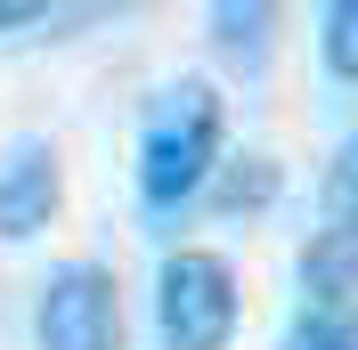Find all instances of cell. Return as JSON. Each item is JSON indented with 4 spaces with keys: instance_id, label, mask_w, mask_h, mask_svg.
Segmentation results:
<instances>
[{
    "instance_id": "3",
    "label": "cell",
    "mask_w": 358,
    "mask_h": 350,
    "mask_svg": "<svg viewBox=\"0 0 358 350\" xmlns=\"http://www.w3.org/2000/svg\"><path fill=\"white\" fill-rule=\"evenodd\" d=\"M41 350H122V285L106 261H66L49 269L41 302H33Z\"/></svg>"
},
{
    "instance_id": "9",
    "label": "cell",
    "mask_w": 358,
    "mask_h": 350,
    "mask_svg": "<svg viewBox=\"0 0 358 350\" xmlns=\"http://www.w3.org/2000/svg\"><path fill=\"white\" fill-rule=\"evenodd\" d=\"M285 350H358V302L350 309H293V326H285Z\"/></svg>"
},
{
    "instance_id": "10",
    "label": "cell",
    "mask_w": 358,
    "mask_h": 350,
    "mask_svg": "<svg viewBox=\"0 0 358 350\" xmlns=\"http://www.w3.org/2000/svg\"><path fill=\"white\" fill-rule=\"evenodd\" d=\"M317 57H326V74L358 82V0H334L317 17Z\"/></svg>"
},
{
    "instance_id": "5",
    "label": "cell",
    "mask_w": 358,
    "mask_h": 350,
    "mask_svg": "<svg viewBox=\"0 0 358 350\" xmlns=\"http://www.w3.org/2000/svg\"><path fill=\"white\" fill-rule=\"evenodd\" d=\"M293 277H301L310 309H350V302H358V237H342V228H317V237L301 244Z\"/></svg>"
},
{
    "instance_id": "6",
    "label": "cell",
    "mask_w": 358,
    "mask_h": 350,
    "mask_svg": "<svg viewBox=\"0 0 358 350\" xmlns=\"http://www.w3.org/2000/svg\"><path fill=\"white\" fill-rule=\"evenodd\" d=\"M277 188H285L277 155H236V163H220V172H212V188H203V196L220 204V212H261V204H277Z\"/></svg>"
},
{
    "instance_id": "11",
    "label": "cell",
    "mask_w": 358,
    "mask_h": 350,
    "mask_svg": "<svg viewBox=\"0 0 358 350\" xmlns=\"http://www.w3.org/2000/svg\"><path fill=\"white\" fill-rule=\"evenodd\" d=\"M33 24H57V8H41V0H0V33H33Z\"/></svg>"
},
{
    "instance_id": "4",
    "label": "cell",
    "mask_w": 358,
    "mask_h": 350,
    "mask_svg": "<svg viewBox=\"0 0 358 350\" xmlns=\"http://www.w3.org/2000/svg\"><path fill=\"white\" fill-rule=\"evenodd\" d=\"M57 196H66L57 147L24 131L17 147L0 155V237H41L49 220H57Z\"/></svg>"
},
{
    "instance_id": "1",
    "label": "cell",
    "mask_w": 358,
    "mask_h": 350,
    "mask_svg": "<svg viewBox=\"0 0 358 350\" xmlns=\"http://www.w3.org/2000/svg\"><path fill=\"white\" fill-rule=\"evenodd\" d=\"M220 90L203 82V74H179L171 90H155V106H147V131H138V204L147 212H179V204H196L220 172Z\"/></svg>"
},
{
    "instance_id": "7",
    "label": "cell",
    "mask_w": 358,
    "mask_h": 350,
    "mask_svg": "<svg viewBox=\"0 0 358 350\" xmlns=\"http://www.w3.org/2000/svg\"><path fill=\"white\" fill-rule=\"evenodd\" d=\"M268 8H236V0H220L212 8V41H220V57H236V66H268Z\"/></svg>"
},
{
    "instance_id": "2",
    "label": "cell",
    "mask_w": 358,
    "mask_h": 350,
    "mask_svg": "<svg viewBox=\"0 0 358 350\" xmlns=\"http://www.w3.org/2000/svg\"><path fill=\"white\" fill-rule=\"evenodd\" d=\"M155 326L163 350H228L236 334V269L212 244H179L155 269Z\"/></svg>"
},
{
    "instance_id": "8",
    "label": "cell",
    "mask_w": 358,
    "mask_h": 350,
    "mask_svg": "<svg viewBox=\"0 0 358 350\" xmlns=\"http://www.w3.org/2000/svg\"><path fill=\"white\" fill-rule=\"evenodd\" d=\"M317 228L358 237V139H342L334 163H326V188H317Z\"/></svg>"
}]
</instances>
